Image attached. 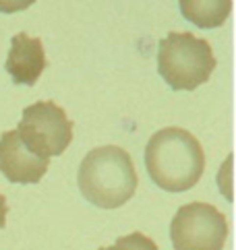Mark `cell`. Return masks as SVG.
Here are the masks:
<instances>
[{"mask_svg":"<svg viewBox=\"0 0 236 250\" xmlns=\"http://www.w3.org/2000/svg\"><path fill=\"white\" fill-rule=\"evenodd\" d=\"M35 0H0V13H19V11H25L29 8Z\"/></svg>","mask_w":236,"mask_h":250,"instance_id":"10","label":"cell"},{"mask_svg":"<svg viewBox=\"0 0 236 250\" xmlns=\"http://www.w3.org/2000/svg\"><path fill=\"white\" fill-rule=\"evenodd\" d=\"M228 238V219L210 203L183 205L170 223L174 250H222Z\"/></svg>","mask_w":236,"mask_h":250,"instance_id":"5","label":"cell"},{"mask_svg":"<svg viewBox=\"0 0 236 250\" xmlns=\"http://www.w3.org/2000/svg\"><path fill=\"white\" fill-rule=\"evenodd\" d=\"M145 167L151 182L166 192H187L201 180L205 169L203 147L189 130L162 128L145 147Z\"/></svg>","mask_w":236,"mask_h":250,"instance_id":"1","label":"cell"},{"mask_svg":"<svg viewBox=\"0 0 236 250\" xmlns=\"http://www.w3.org/2000/svg\"><path fill=\"white\" fill-rule=\"evenodd\" d=\"M187 21L201 29H215L230 17L232 0H178Z\"/></svg>","mask_w":236,"mask_h":250,"instance_id":"8","label":"cell"},{"mask_svg":"<svg viewBox=\"0 0 236 250\" xmlns=\"http://www.w3.org/2000/svg\"><path fill=\"white\" fill-rule=\"evenodd\" d=\"M6 213H8V207H6V199L4 194L0 192V229L6 226Z\"/></svg>","mask_w":236,"mask_h":250,"instance_id":"11","label":"cell"},{"mask_svg":"<svg viewBox=\"0 0 236 250\" xmlns=\"http://www.w3.org/2000/svg\"><path fill=\"white\" fill-rule=\"evenodd\" d=\"M21 141L40 157H56L67 151L72 141V122L67 112L54 102H38L23 110L19 122Z\"/></svg>","mask_w":236,"mask_h":250,"instance_id":"4","label":"cell"},{"mask_svg":"<svg viewBox=\"0 0 236 250\" xmlns=\"http://www.w3.org/2000/svg\"><path fill=\"white\" fill-rule=\"evenodd\" d=\"M77 182L81 194L92 205L99 209H118L137 192L139 176L124 149L104 145L83 157Z\"/></svg>","mask_w":236,"mask_h":250,"instance_id":"2","label":"cell"},{"mask_svg":"<svg viewBox=\"0 0 236 250\" xmlns=\"http://www.w3.org/2000/svg\"><path fill=\"white\" fill-rule=\"evenodd\" d=\"M46 52L40 38H29L27 33H17L11 40V50L6 56V73L15 85L33 87L46 68Z\"/></svg>","mask_w":236,"mask_h":250,"instance_id":"7","label":"cell"},{"mask_svg":"<svg viewBox=\"0 0 236 250\" xmlns=\"http://www.w3.org/2000/svg\"><path fill=\"white\" fill-rule=\"evenodd\" d=\"M215 68L212 46L193 33L170 31L160 42L158 73L174 91H193L207 83Z\"/></svg>","mask_w":236,"mask_h":250,"instance_id":"3","label":"cell"},{"mask_svg":"<svg viewBox=\"0 0 236 250\" xmlns=\"http://www.w3.org/2000/svg\"><path fill=\"white\" fill-rule=\"evenodd\" d=\"M50 159L35 155L25 147L17 130L0 137V172L13 184H38L48 172Z\"/></svg>","mask_w":236,"mask_h":250,"instance_id":"6","label":"cell"},{"mask_svg":"<svg viewBox=\"0 0 236 250\" xmlns=\"http://www.w3.org/2000/svg\"><path fill=\"white\" fill-rule=\"evenodd\" d=\"M99 250H160V248L151 238L141 234V231H133L129 236L118 238L112 246H104Z\"/></svg>","mask_w":236,"mask_h":250,"instance_id":"9","label":"cell"}]
</instances>
